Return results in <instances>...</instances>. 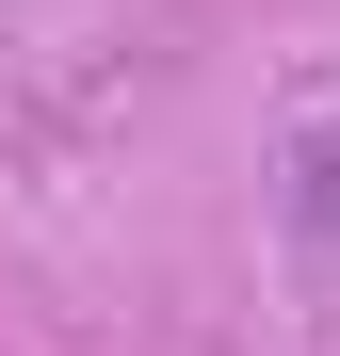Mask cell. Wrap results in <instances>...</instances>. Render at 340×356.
Here are the masks:
<instances>
[{"instance_id":"6da1fadb","label":"cell","mask_w":340,"mask_h":356,"mask_svg":"<svg viewBox=\"0 0 340 356\" xmlns=\"http://www.w3.org/2000/svg\"><path fill=\"white\" fill-rule=\"evenodd\" d=\"M275 211H292V259L340 291V113H308V130L275 146Z\"/></svg>"}]
</instances>
